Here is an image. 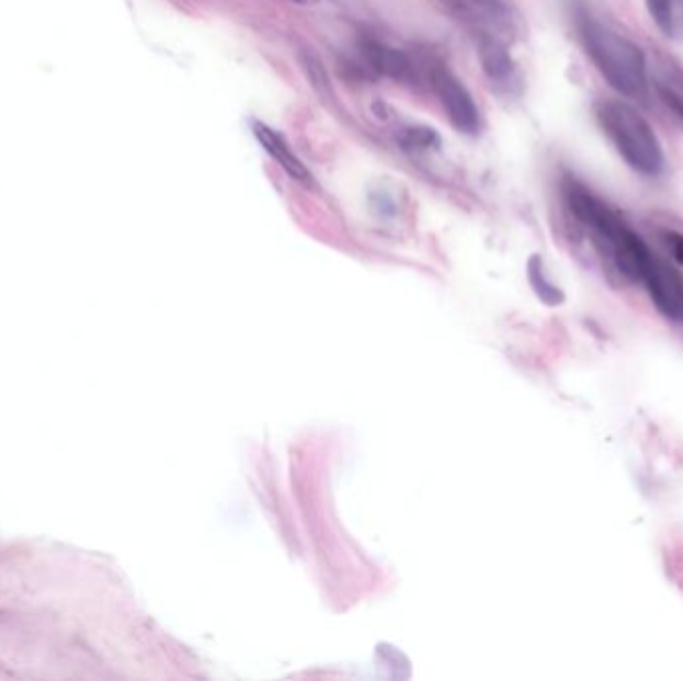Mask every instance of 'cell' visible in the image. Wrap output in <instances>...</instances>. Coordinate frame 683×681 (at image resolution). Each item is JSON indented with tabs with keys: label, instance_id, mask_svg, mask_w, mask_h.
<instances>
[{
	"label": "cell",
	"instance_id": "cell-9",
	"mask_svg": "<svg viewBox=\"0 0 683 681\" xmlns=\"http://www.w3.org/2000/svg\"><path fill=\"white\" fill-rule=\"evenodd\" d=\"M653 89L660 101L683 124V72L673 65H660L653 72Z\"/></svg>",
	"mask_w": 683,
	"mask_h": 681
},
{
	"label": "cell",
	"instance_id": "cell-3",
	"mask_svg": "<svg viewBox=\"0 0 683 681\" xmlns=\"http://www.w3.org/2000/svg\"><path fill=\"white\" fill-rule=\"evenodd\" d=\"M566 202L578 223L583 224L602 250H610L619 236L624 235L627 224L617 216L594 192L588 191L576 180L566 182Z\"/></svg>",
	"mask_w": 683,
	"mask_h": 681
},
{
	"label": "cell",
	"instance_id": "cell-4",
	"mask_svg": "<svg viewBox=\"0 0 683 681\" xmlns=\"http://www.w3.org/2000/svg\"><path fill=\"white\" fill-rule=\"evenodd\" d=\"M434 89L449 124L462 135H476L480 130V112L471 99L470 90L446 68H437L434 72Z\"/></svg>",
	"mask_w": 683,
	"mask_h": 681
},
{
	"label": "cell",
	"instance_id": "cell-6",
	"mask_svg": "<svg viewBox=\"0 0 683 681\" xmlns=\"http://www.w3.org/2000/svg\"><path fill=\"white\" fill-rule=\"evenodd\" d=\"M252 133L257 136L258 145L269 155L278 167L296 182L308 184L310 182V170L304 167L303 160L294 155L291 145L284 140L281 133L270 128L269 124L252 123Z\"/></svg>",
	"mask_w": 683,
	"mask_h": 681
},
{
	"label": "cell",
	"instance_id": "cell-10",
	"mask_svg": "<svg viewBox=\"0 0 683 681\" xmlns=\"http://www.w3.org/2000/svg\"><path fill=\"white\" fill-rule=\"evenodd\" d=\"M651 21L663 36L683 41V0H646Z\"/></svg>",
	"mask_w": 683,
	"mask_h": 681
},
{
	"label": "cell",
	"instance_id": "cell-14",
	"mask_svg": "<svg viewBox=\"0 0 683 681\" xmlns=\"http://www.w3.org/2000/svg\"><path fill=\"white\" fill-rule=\"evenodd\" d=\"M292 2H296V4H303V7H308V4H314L316 0H292Z\"/></svg>",
	"mask_w": 683,
	"mask_h": 681
},
{
	"label": "cell",
	"instance_id": "cell-1",
	"mask_svg": "<svg viewBox=\"0 0 683 681\" xmlns=\"http://www.w3.org/2000/svg\"><path fill=\"white\" fill-rule=\"evenodd\" d=\"M580 41L585 55L612 89L627 99H646L648 60L636 43L590 16L580 21Z\"/></svg>",
	"mask_w": 683,
	"mask_h": 681
},
{
	"label": "cell",
	"instance_id": "cell-2",
	"mask_svg": "<svg viewBox=\"0 0 683 681\" xmlns=\"http://www.w3.org/2000/svg\"><path fill=\"white\" fill-rule=\"evenodd\" d=\"M595 118L627 167L650 179L660 177L665 168L660 138L653 126L631 104L624 101L600 102Z\"/></svg>",
	"mask_w": 683,
	"mask_h": 681
},
{
	"label": "cell",
	"instance_id": "cell-5",
	"mask_svg": "<svg viewBox=\"0 0 683 681\" xmlns=\"http://www.w3.org/2000/svg\"><path fill=\"white\" fill-rule=\"evenodd\" d=\"M641 282L661 316L683 322V274L680 270L653 254Z\"/></svg>",
	"mask_w": 683,
	"mask_h": 681
},
{
	"label": "cell",
	"instance_id": "cell-7",
	"mask_svg": "<svg viewBox=\"0 0 683 681\" xmlns=\"http://www.w3.org/2000/svg\"><path fill=\"white\" fill-rule=\"evenodd\" d=\"M480 60L483 72L498 84H508L515 77L514 58L508 53L505 43L496 34H483L480 41Z\"/></svg>",
	"mask_w": 683,
	"mask_h": 681
},
{
	"label": "cell",
	"instance_id": "cell-11",
	"mask_svg": "<svg viewBox=\"0 0 683 681\" xmlns=\"http://www.w3.org/2000/svg\"><path fill=\"white\" fill-rule=\"evenodd\" d=\"M400 145L408 150H432L440 146V135L430 126H406L400 136H398Z\"/></svg>",
	"mask_w": 683,
	"mask_h": 681
},
{
	"label": "cell",
	"instance_id": "cell-8",
	"mask_svg": "<svg viewBox=\"0 0 683 681\" xmlns=\"http://www.w3.org/2000/svg\"><path fill=\"white\" fill-rule=\"evenodd\" d=\"M364 55L368 58L372 68H376L382 75L398 80V82H408L414 79V67L408 60V56H403L400 50H396L392 46L382 45V43H366L364 45Z\"/></svg>",
	"mask_w": 683,
	"mask_h": 681
},
{
	"label": "cell",
	"instance_id": "cell-12",
	"mask_svg": "<svg viewBox=\"0 0 683 681\" xmlns=\"http://www.w3.org/2000/svg\"><path fill=\"white\" fill-rule=\"evenodd\" d=\"M532 266H534V269H532V274H534V280H536V286L539 288L542 298L551 302V304H560V302H564V294H561L556 286L548 284V282L544 280V276H542L538 260H532Z\"/></svg>",
	"mask_w": 683,
	"mask_h": 681
},
{
	"label": "cell",
	"instance_id": "cell-13",
	"mask_svg": "<svg viewBox=\"0 0 683 681\" xmlns=\"http://www.w3.org/2000/svg\"><path fill=\"white\" fill-rule=\"evenodd\" d=\"M665 245L672 252L673 260L683 266V235L680 232H665Z\"/></svg>",
	"mask_w": 683,
	"mask_h": 681
}]
</instances>
